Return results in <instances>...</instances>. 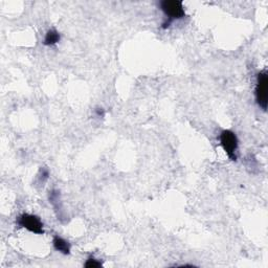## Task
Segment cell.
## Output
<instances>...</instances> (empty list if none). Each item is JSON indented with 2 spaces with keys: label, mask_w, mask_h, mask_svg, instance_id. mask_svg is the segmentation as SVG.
Here are the masks:
<instances>
[{
  "label": "cell",
  "mask_w": 268,
  "mask_h": 268,
  "mask_svg": "<svg viewBox=\"0 0 268 268\" xmlns=\"http://www.w3.org/2000/svg\"><path fill=\"white\" fill-rule=\"evenodd\" d=\"M97 114L98 117H104L105 113H104V110L102 108H97Z\"/></svg>",
  "instance_id": "8"
},
{
  "label": "cell",
  "mask_w": 268,
  "mask_h": 268,
  "mask_svg": "<svg viewBox=\"0 0 268 268\" xmlns=\"http://www.w3.org/2000/svg\"><path fill=\"white\" fill-rule=\"evenodd\" d=\"M53 243V247H55L56 250L62 252L63 255H70L71 252V245L66 240L63 238H61L59 236H55V238L52 240Z\"/></svg>",
  "instance_id": "5"
},
{
  "label": "cell",
  "mask_w": 268,
  "mask_h": 268,
  "mask_svg": "<svg viewBox=\"0 0 268 268\" xmlns=\"http://www.w3.org/2000/svg\"><path fill=\"white\" fill-rule=\"evenodd\" d=\"M59 41H60V34L56 29H49L47 36H45L44 38V44L49 45V47L53 44H57Z\"/></svg>",
  "instance_id": "6"
},
{
  "label": "cell",
  "mask_w": 268,
  "mask_h": 268,
  "mask_svg": "<svg viewBox=\"0 0 268 268\" xmlns=\"http://www.w3.org/2000/svg\"><path fill=\"white\" fill-rule=\"evenodd\" d=\"M101 266H102V263L97 261V260H96L94 257H90L85 263V267L87 268H96V267H101Z\"/></svg>",
  "instance_id": "7"
},
{
  "label": "cell",
  "mask_w": 268,
  "mask_h": 268,
  "mask_svg": "<svg viewBox=\"0 0 268 268\" xmlns=\"http://www.w3.org/2000/svg\"><path fill=\"white\" fill-rule=\"evenodd\" d=\"M18 225L21 227L26 228L27 231L42 235L44 233L43 231V223L42 221L35 215H30V214H22V215L17 220Z\"/></svg>",
  "instance_id": "4"
},
{
  "label": "cell",
  "mask_w": 268,
  "mask_h": 268,
  "mask_svg": "<svg viewBox=\"0 0 268 268\" xmlns=\"http://www.w3.org/2000/svg\"><path fill=\"white\" fill-rule=\"evenodd\" d=\"M256 97L258 105L263 110H266L268 103V75L265 72H262L258 74Z\"/></svg>",
  "instance_id": "3"
},
{
  "label": "cell",
  "mask_w": 268,
  "mask_h": 268,
  "mask_svg": "<svg viewBox=\"0 0 268 268\" xmlns=\"http://www.w3.org/2000/svg\"><path fill=\"white\" fill-rule=\"evenodd\" d=\"M220 143L227 156L232 160H237L236 152L238 150V139H237V135L231 130H223L220 134Z\"/></svg>",
  "instance_id": "2"
},
{
  "label": "cell",
  "mask_w": 268,
  "mask_h": 268,
  "mask_svg": "<svg viewBox=\"0 0 268 268\" xmlns=\"http://www.w3.org/2000/svg\"><path fill=\"white\" fill-rule=\"evenodd\" d=\"M160 9L165 13L168 20L163 24L164 28L169 27L171 22L176 19H181L186 16L185 9L181 1L176 0H164L160 2Z\"/></svg>",
  "instance_id": "1"
}]
</instances>
